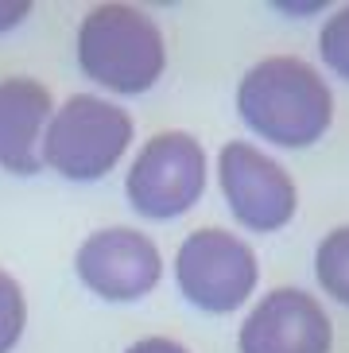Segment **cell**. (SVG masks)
<instances>
[{
	"label": "cell",
	"instance_id": "cell-1",
	"mask_svg": "<svg viewBox=\"0 0 349 353\" xmlns=\"http://www.w3.org/2000/svg\"><path fill=\"white\" fill-rule=\"evenodd\" d=\"M237 113L268 144L310 148L334 121V94L310 63L272 54L245 70L237 85Z\"/></svg>",
	"mask_w": 349,
	"mask_h": 353
},
{
	"label": "cell",
	"instance_id": "cell-2",
	"mask_svg": "<svg viewBox=\"0 0 349 353\" xmlns=\"http://www.w3.org/2000/svg\"><path fill=\"white\" fill-rule=\"evenodd\" d=\"M78 66L109 94H148L167 70L159 23L132 4H93L78 23Z\"/></svg>",
	"mask_w": 349,
	"mask_h": 353
},
{
	"label": "cell",
	"instance_id": "cell-3",
	"mask_svg": "<svg viewBox=\"0 0 349 353\" xmlns=\"http://www.w3.org/2000/svg\"><path fill=\"white\" fill-rule=\"evenodd\" d=\"M136 121L97 94H74L59 105L43 132V167L66 183H97L132 148Z\"/></svg>",
	"mask_w": 349,
	"mask_h": 353
},
{
	"label": "cell",
	"instance_id": "cell-4",
	"mask_svg": "<svg viewBox=\"0 0 349 353\" xmlns=\"http://www.w3.org/2000/svg\"><path fill=\"white\" fill-rule=\"evenodd\" d=\"M174 283L190 307L206 314H229L245 307L260 283L257 252L229 229L202 225L186 233L174 252Z\"/></svg>",
	"mask_w": 349,
	"mask_h": 353
},
{
	"label": "cell",
	"instance_id": "cell-5",
	"mask_svg": "<svg viewBox=\"0 0 349 353\" xmlns=\"http://www.w3.org/2000/svg\"><path fill=\"white\" fill-rule=\"evenodd\" d=\"M206 190V152L190 132L167 128L155 132L132 156L124 175L128 206L148 221L183 218Z\"/></svg>",
	"mask_w": 349,
	"mask_h": 353
},
{
	"label": "cell",
	"instance_id": "cell-6",
	"mask_svg": "<svg viewBox=\"0 0 349 353\" xmlns=\"http://www.w3.org/2000/svg\"><path fill=\"white\" fill-rule=\"evenodd\" d=\"M74 272L101 303H140L163 280V256L148 233L132 225H109L78 245Z\"/></svg>",
	"mask_w": 349,
	"mask_h": 353
},
{
	"label": "cell",
	"instance_id": "cell-7",
	"mask_svg": "<svg viewBox=\"0 0 349 353\" xmlns=\"http://www.w3.org/2000/svg\"><path fill=\"white\" fill-rule=\"evenodd\" d=\"M217 183H221L229 214L252 233H276L295 218V183L257 144L229 140L217 156Z\"/></svg>",
	"mask_w": 349,
	"mask_h": 353
},
{
	"label": "cell",
	"instance_id": "cell-8",
	"mask_svg": "<svg viewBox=\"0 0 349 353\" xmlns=\"http://www.w3.org/2000/svg\"><path fill=\"white\" fill-rule=\"evenodd\" d=\"M334 326L319 299L299 288H276L248 311L237 334L241 353H330Z\"/></svg>",
	"mask_w": 349,
	"mask_h": 353
},
{
	"label": "cell",
	"instance_id": "cell-9",
	"mask_svg": "<svg viewBox=\"0 0 349 353\" xmlns=\"http://www.w3.org/2000/svg\"><path fill=\"white\" fill-rule=\"evenodd\" d=\"M54 113L51 90L35 78H0V171L16 179L39 175L43 132Z\"/></svg>",
	"mask_w": 349,
	"mask_h": 353
},
{
	"label": "cell",
	"instance_id": "cell-10",
	"mask_svg": "<svg viewBox=\"0 0 349 353\" xmlns=\"http://www.w3.org/2000/svg\"><path fill=\"white\" fill-rule=\"evenodd\" d=\"M315 276H319L322 291H326L330 299H338L349 307V225L330 229L326 237L319 241Z\"/></svg>",
	"mask_w": 349,
	"mask_h": 353
},
{
	"label": "cell",
	"instance_id": "cell-11",
	"mask_svg": "<svg viewBox=\"0 0 349 353\" xmlns=\"http://www.w3.org/2000/svg\"><path fill=\"white\" fill-rule=\"evenodd\" d=\"M28 330V295L20 280L0 268V353H12Z\"/></svg>",
	"mask_w": 349,
	"mask_h": 353
},
{
	"label": "cell",
	"instance_id": "cell-12",
	"mask_svg": "<svg viewBox=\"0 0 349 353\" xmlns=\"http://www.w3.org/2000/svg\"><path fill=\"white\" fill-rule=\"evenodd\" d=\"M319 51H322V63L338 74L341 82H349V4L322 23Z\"/></svg>",
	"mask_w": 349,
	"mask_h": 353
},
{
	"label": "cell",
	"instance_id": "cell-13",
	"mask_svg": "<svg viewBox=\"0 0 349 353\" xmlns=\"http://www.w3.org/2000/svg\"><path fill=\"white\" fill-rule=\"evenodd\" d=\"M31 16V4L28 0H0V35L4 32H16L23 20Z\"/></svg>",
	"mask_w": 349,
	"mask_h": 353
},
{
	"label": "cell",
	"instance_id": "cell-14",
	"mask_svg": "<svg viewBox=\"0 0 349 353\" xmlns=\"http://www.w3.org/2000/svg\"><path fill=\"white\" fill-rule=\"evenodd\" d=\"M124 353H190V350H186L183 342H174V338H159V334H155V338H140V342H132Z\"/></svg>",
	"mask_w": 349,
	"mask_h": 353
}]
</instances>
